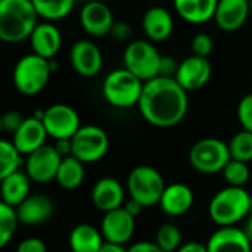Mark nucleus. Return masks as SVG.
<instances>
[{
	"mask_svg": "<svg viewBox=\"0 0 252 252\" xmlns=\"http://www.w3.org/2000/svg\"><path fill=\"white\" fill-rule=\"evenodd\" d=\"M137 108L151 126L171 128L185 120L189 109V96L176 78L158 75L143 84Z\"/></svg>",
	"mask_w": 252,
	"mask_h": 252,
	"instance_id": "nucleus-1",
	"label": "nucleus"
},
{
	"mask_svg": "<svg viewBox=\"0 0 252 252\" xmlns=\"http://www.w3.org/2000/svg\"><path fill=\"white\" fill-rule=\"evenodd\" d=\"M38 18L32 0H0V38L10 44L28 40Z\"/></svg>",
	"mask_w": 252,
	"mask_h": 252,
	"instance_id": "nucleus-2",
	"label": "nucleus"
},
{
	"mask_svg": "<svg viewBox=\"0 0 252 252\" xmlns=\"http://www.w3.org/2000/svg\"><path fill=\"white\" fill-rule=\"evenodd\" d=\"M251 213V193L245 188L227 186L219 190L210 201L208 216L219 227H232Z\"/></svg>",
	"mask_w": 252,
	"mask_h": 252,
	"instance_id": "nucleus-3",
	"label": "nucleus"
},
{
	"mask_svg": "<svg viewBox=\"0 0 252 252\" xmlns=\"http://www.w3.org/2000/svg\"><path fill=\"white\" fill-rule=\"evenodd\" d=\"M143 84L145 83L127 68H118L105 77L102 84V94L111 106L118 109H128L139 105Z\"/></svg>",
	"mask_w": 252,
	"mask_h": 252,
	"instance_id": "nucleus-4",
	"label": "nucleus"
},
{
	"mask_svg": "<svg viewBox=\"0 0 252 252\" xmlns=\"http://www.w3.org/2000/svg\"><path fill=\"white\" fill-rule=\"evenodd\" d=\"M52 72L50 61L31 52L15 63L12 72L13 86L24 96H35L49 84Z\"/></svg>",
	"mask_w": 252,
	"mask_h": 252,
	"instance_id": "nucleus-5",
	"label": "nucleus"
},
{
	"mask_svg": "<svg viewBox=\"0 0 252 252\" xmlns=\"http://www.w3.org/2000/svg\"><path fill=\"white\" fill-rule=\"evenodd\" d=\"M164 189V177L151 165H137L127 177V190L130 198L139 201L145 208L159 204Z\"/></svg>",
	"mask_w": 252,
	"mask_h": 252,
	"instance_id": "nucleus-6",
	"label": "nucleus"
},
{
	"mask_svg": "<svg viewBox=\"0 0 252 252\" xmlns=\"http://www.w3.org/2000/svg\"><path fill=\"white\" fill-rule=\"evenodd\" d=\"M230 159L229 145L216 137L198 140L189 152V162L192 168L201 174L221 173Z\"/></svg>",
	"mask_w": 252,
	"mask_h": 252,
	"instance_id": "nucleus-7",
	"label": "nucleus"
},
{
	"mask_svg": "<svg viewBox=\"0 0 252 252\" xmlns=\"http://www.w3.org/2000/svg\"><path fill=\"white\" fill-rule=\"evenodd\" d=\"M161 56L151 40H133L123 53L124 68L143 83L159 75Z\"/></svg>",
	"mask_w": 252,
	"mask_h": 252,
	"instance_id": "nucleus-8",
	"label": "nucleus"
},
{
	"mask_svg": "<svg viewBox=\"0 0 252 252\" xmlns=\"http://www.w3.org/2000/svg\"><path fill=\"white\" fill-rule=\"evenodd\" d=\"M109 149L108 133L94 124L81 126L72 137V155L84 164L100 161Z\"/></svg>",
	"mask_w": 252,
	"mask_h": 252,
	"instance_id": "nucleus-9",
	"label": "nucleus"
},
{
	"mask_svg": "<svg viewBox=\"0 0 252 252\" xmlns=\"http://www.w3.org/2000/svg\"><path fill=\"white\" fill-rule=\"evenodd\" d=\"M43 124L49 137L58 139H72L80 130L81 123L77 111L66 103H55L44 109Z\"/></svg>",
	"mask_w": 252,
	"mask_h": 252,
	"instance_id": "nucleus-10",
	"label": "nucleus"
},
{
	"mask_svg": "<svg viewBox=\"0 0 252 252\" xmlns=\"http://www.w3.org/2000/svg\"><path fill=\"white\" fill-rule=\"evenodd\" d=\"M62 157L55 149L53 145H44L34 151L32 154L27 155L25 159V173L38 185H44L49 182L56 180V174L61 165Z\"/></svg>",
	"mask_w": 252,
	"mask_h": 252,
	"instance_id": "nucleus-11",
	"label": "nucleus"
},
{
	"mask_svg": "<svg viewBox=\"0 0 252 252\" xmlns=\"http://www.w3.org/2000/svg\"><path fill=\"white\" fill-rule=\"evenodd\" d=\"M69 62L78 75L90 78L102 71L103 55L94 41L83 38L72 44L69 50Z\"/></svg>",
	"mask_w": 252,
	"mask_h": 252,
	"instance_id": "nucleus-12",
	"label": "nucleus"
},
{
	"mask_svg": "<svg viewBox=\"0 0 252 252\" xmlns=\"http://www.w3.org/2000/svg\"><path fill=\"white\" fill-rule=\"evenodd\" d=\"M211 75L213 66L208 58L192 55L179 63L174 78L186 92H195L207 86V83L211 80Z\"/></svg>",
	"mask_w": 252,
	"mask_h": 252,
	"instance_id": "nucleus-13",
	"label": "nucleus"
},
{
	"mask_svg": "<svg viewBox=\"0 0 252 252\" xmlns=\"http://www.w3.org/2000/svg\"><path fill=\"white\" fill-rule=\"evenodd\" d=\"M114 13L102 0H89L80 10L81 28L92 37H105L111 34L114 25Z\"/></svg>",
	"mask_w": 252,
	"mask_h": 252,
	"instance_id": "nucleus-14",
	"label": "nucleus"
},
{
	"mask_svg": "<svg viewBox=\"0 0 252 252\" xmlns=\"http://www.w3.org/2000/svg\"><path fill=\"white\" fill-rule=\"evenodd\" d=\"M136 230V219L124 208H117L109 213H105L100 232L106 242L126 245L134 235Z\"/></svg>",
	"mask_w": 252,
	"mask_h": 252,
	"instance_id": "nucleus-15",
	"label": "nucleus"
},
{
	"mask_svg": "<svg viewBox=\"0 0 252 252\" xmlns=\"http://www.w3.org/2000/svg\"><path fill=\"white\" fill-rule=\"evenodd\" d=\"M142 28L148 40L161 43L171 37L174 31V18L164 6H151L142 16Z\"/></svg>",
	"mask_w": 252,
	"mask_h": 252,
	"instance_id": "nucleus-16",
	"label": "nucleus"
},
{
	"mask_svg": "<svg viewBox=\"0 0 252 252\" xmlns=\"http://www.w3.org/2000/svg\"><path fill=\"white\" fill-rule=\"evenodd\" d=\"M28 41L32 53L50 61L55 59L62 47V32L53 22H38Z\"/></svg>",
	"mask_w": 252,
	"mask_h": 252,
	"instance_id": "nucleus-17",
	"label": "nucleus"
},
{
	"mask_svg": "<svg viewBox=\"0 0 252 252\" xmlns=\"http://www.w3.org/2000/svg\"><path fill=\"white\" fill-rule=\"evenodd\" d=\"M47 131L41 120L35 117H28L24 120L21 127L12 134V142L18 148V151L27 157L37 151L38 148L46 145Z\"/></svg>",
	"mask_w": 252,
	"mask_h": 252,
	"instance_id": "nucleus-18",
	"label": "nucleus"
},
{
	"mask_svg": "<svg viewBox=\"0 0 252 252\" xmlns=\"http://www.w3.org/2000/svg\"><path fill=\"white\" fill-rule=\"evenodd\" d=\"M126 190L123 185L114 177H102L92 188V202L102 211L109 213L124 205Z\"/></svg>",
	"mask_w": 252,
	"mask_h": 252,
	"instance_id": "nucleus-19",
	"label": "nucleus"
},
{
	"mask_svg": "<svg viewBox=\"0 0 252 252\" xmlns=\"http://www.w3.org/2000/svg\"><path fill=\"white\" fill-rule=\"evenodd\" d=\"M251 15L250 0H219L214 21L221 31H236Z\"/></svg>",
	"mask_w": 252,
	"mask_h": 252,
	"instance_id": "nucleus-20",
	"label": "nucleus"
},
{
	"mask_svg": "<svg viewBox=\"0 0 252 252\" xmlns=\"http://www.w3.org/2000/svg\"><path fill=\"white\" fill-rule=\"evenodd\" d=\"M208 252H252V242L245 230L232 227H220L207 242Z\"/></svg>",
	"mask_w": 252,
	"mask_h": 252,
	"instance_id": "nucleus-21",
	"label": "nucleus"
},
{
	"mask_svg": "<svg viewBox=\"0 0 252 252\" xmlns=\"http://www.w3.org/2000/svg\"><path fill=\"white\" fill-rule=\"evenodd\" d=\"M195 196L192 189L185 183H171L165 186L159 199V208L170 217H180L190 211Z\"/></svg>",
	"mask_w": 252,
	"mask_h": 252,
	"instance_id": "nucleus-22",
	"label": "nucleus"
},
{
	"mask_svg": "<svg viewBox=\"0 0 252 252\" xmlns=\"http://www.w3.org/2000/svg\"><path fill=\"white\" fill-rule=\"evenodd\" d=\"M53 208V201L49 196L43 193H34L16 207V214L21 224L38 226L52 217Z\"/></svg>",
	"mask_w": 252,
	"mask_h": 252,
	"instance_id": "nucleus-23",
	"label": "nucleus"
},
{
	"mask_svg": "<svg viewBox=\"0 0 252 252\" xmlns=\"http://www.w3.org/2000/svg\"><path fill=\"white\" fill-rule=\"evenodd\" d=\"M177 15L193 25L214 19L219 0H173Z\"/></svg>",
	"mask_w": 252,
	"mask_h": 252,
	"instance_id": "nucleus-24",
	"label": "nucleus"
},
{
	"mask_svg": "<svg viewBox=\"0 0 252 252\" xmlns=\"http://www.w3.org/2000/svg\"><path fill=\"white\" fill-rule=\"evenodd\" d=\"M0 193H1V202L18 207L21 202H24L30 196V183L31 179L25 171H16L12 173L3 179H0Z\"/></svg>",
	"mask_w": 252,
	"mask_h": 252,
	"instance_id": "nucleus-25",
	"label": "nucleus"
},
{
	"mask_svg": "<svg viewBox=\"0 0 252 252\" xmlns=\"http://www.w3.org/2000/svg\"><path fill=\"white\" fill-rule=\"evenodd\" d=\"M68 244L71 252H99L105 239L100 229L89 223H81L71 230Z\"/></svg>",
	"mask_w": 252,
	"mask_h": 252,
	"instance_id": "nucleus-26",
	"label": "nucleus"
},
{
	"mask_svg": "<svg viewBox=\"0 0 252 252\" xmlns=\"http://www.w3.org/2000/svg\"><path fill=\"white\" fill-rule=\"evenodd\" d=\"M84 162H81L74 155L65 157L61 161L58 174H56V183L65 189V190H75L78 189L86 177V168Z\"/></svg>",
	"mask_w": 252,
	"mask_h": 252,
	"instance_id": "nucleus-27",
	"label": "nucleus"
},
{
	"mask_svg": "<svg viewBox=\"0 0 252 252\" xmlns=\"http://www.w3.org/2000/svg\"><path fill=\"white\" fill-rule=\"evenodd\" d=\"M32 4L40 18L49 22L66 18L75 4V0H32Z\"/></svg>",
	"mask_w": 252,
	"mask_h": 252,
	"instance_id": "nucleus-28",
	"label": "nucleus"
},
{
	"mask_svg": "<svg viewBox=\"0 0 252 252\" xmlns=\"http://www.w3.org/2000/svg\"><path fill=\"white\" fill-rule=\"evenodd\" d=\"M24 164V155L18 151L12 140H0V179L16 173Z\"/></svg>",
	"mask_w": 252,
	"mask_h": 252,
	"instance_id": "nucleus-29",
	"label": "nucleus"
},
{
	"mask_svg": "<svg viewBox=\"0 0 252 252\" xmlns=\"http://www.w3.org/2000/svg\"><path fill=\"white\" fill-rule=\"evenodd\" d=\"M19 219L16 214V208L10 207L4 202H0V247L4 248L10 239L13 238L18 229Z\"/></svg>",
	"mask_w": 252,
	"mask_h": 252,
	"instance_id": "nucleus-30",
	"label": "nucleus"
},
{
	"mask_svg": "<svg viewBox=\"0 0 252 252\" xmlns=\"http://www.w3.org/2000/svg\"><path fill=\"white\" fill-rule=\"evenodd\" d=\"M229 145V151H230V157L232 159H238V161H244V162H251L252 161V131L248 130H241L238 131Z\"/></svg>",
	"mask_w": 252,
	"mask_h": 252,
	"instance_id": "nucleus-31",
	"label": "nucleus"
},
{
	"mask_svg": "<svg viewBox=\"0 0 252 252\" xmlns=\"http://www.w3.org/2000/svg\"><path fill=\"white\" fill-rule=\"evenodd\" d=\"M155 242L164 252H176L183 245L182 244V232L176 224L165 223L158 229Z\"/></svg>",
	"mask_w": 252,
	"mask_h": 252,
	"instance_id": "nucleus-32",
	"label": "nucleus"
},
{
	"mask_svg": "<svg viewBox=\"0 0 252 252\" xmlns=\"http://www.w3.org/2000/svg\"><path fill=\"white\" fill-rule=\"evenodd\" d=\"M221 173L224 180L227 182V186H236V188H245V185L250 182L251 177L248 162L238 161V159H230Z\"/></svg>",
	"mask_w": 252,
	"mask_h": 252,
	"instance_id": "nucleus-33",
	"label": "nucleus"
},
{
	"mask_svg": "<svg viewBox=\"0 0 252 252\" xmlns=\"http://www.w3.org/2000/svg\"><path fill=\"white\" fill-rule=\"evenodd\" d=\"M214 49V41L208 32H198L192 40V52L196 56L208 58Z\"/></svg>",
	"mask_w": 252,
	"mask_h": 252,
	"instance_id": "nucleus-34",
	"label": "nucleus"
},
{
	"mask_svg": "<svg viewBox=\"0 0 252 252\" xmlns=\"http://www.w3.org/2000/svg\"><path fill=\"white\" fill-rule=\"evenodd\" d=\"M236 114H238V120H239L242 128L252 131V93L245 94L241 99Z\"/></svg>",
	"mask_w": 252,
	"mask_h": 252,
	"instance_id": "nucleus-35",
	"label": "nucleus"
},
{
	"mask_svg": "<svg viewBox=\"0 0 252 252\" xmlns=\"http://www.w3.org/2000/svg\"><path fill=\"white\" fill-rule=\"evenodd\" d=\"M24 120L25 118L18 111H7L0 118V127H1L3 131L13 134L21 127V124L24 123Z\"/></svg>",
	"mask_w": 252,
	"mask_h": 252,
	"instance_id": "nucleus-36",
	"label": "nucleus"
},
{
	"mask_svg": "<svg viewBox=\"0 0 252 252\" xmlns=\"http://www.w3.org/2000/svg\"><path fill=\"white\" fill-rule=\"evenodd\" d=\"M131 34H133V30L126 21H115L114 22L112 30H111V35H112L114 40L127 41V40H130Z\"/></svg>",
	"mask_w": 252,
	"mask_h": 252,
	"instance_id": "nucleus-37",
	"label": "nucleus"
},
{
	"mask_svg": "<svg viewBox=\"0 0 252 252\" xmlns=\"http://www.w3.org/2000/svg\"><path fill=\"white\" fill-rule=\"evenodd\" d=\"M15 252H47L46 244L38 238H27L16 247Z\"/></svg>",
	"mask_w": 252,
	"mask_h": 252,
	"instance_id": "nucleus-38",
	"label": "nucleus"
},
{
	"mask_svg": "<svg viewBox=\"0 0 252 252\" xmlns=\"http://www.w3.org/2000/svg\"><path fill=\"white\" fill-rule=\"evenodd\" d=\"M179 63L173 56H161V63H159V75L161 77H171L174 78Z\"/></svg>",
	"mask_w": 252,
	"mask_h": 252,
	"instance_id": "nucleus-39",
	"label": "nucleus"
},
{
	"mask_svg": "<svg viewBox=\"0 0 252 252\" xmlns=\"http://www.w3.org/2000/svg\"><path fill=\"white\" fill-rule=\"evenodd\" d=\"M128 252H164L158 245L157 242H149V241H142V242H136L133 244Z\"/></svg>",
	"mask_w": 252,
	"mask_h": 252,
	"instance_id": "nucleus-40",
	"label": "nucleus"
},
{
	"mask_svg": "<svg viewBox=\"0 0 252 252\" xmlns=\"http://www.w3.org/2000/svg\"><path fill=\"white\" fill-rule=\"evenodd\" d=\"M53 146L62 158L72 155V139H58L55 140Z\"/></svg>",
	"mask_w": 252,
	"mask_h": 252,
	"instance_id": "nucleus-41",
	"label": "nucleus"
},
{
	"mask_svg": "<svg viewBox=\"0 0 252 252\" xmlns=\"http://www.w3.org/2000/svg\"><path fill=\"white\" fill-rule=\"evenodd\" d=\"M134 219H137L140 214H142V211H143V205L139 202V201H136V199H133V198H130V201H127V202H124V205H123Z\"/></svg>",
	"mask_w": 252,
	"mask_h": 252,
	"instance_id": "nucleus-42",
	"label": "nucleus"
},
{
	"mask_svg": "<svg viewBox=\"0 0 252 252\" xmlns=\"http://www.w3.org/2000/svg\"><path fill=\"white\" fill-rule=\"evenodd\" d=\"M176 252H208V248L207 245H202L201 242L190 241V242L183 244Z\"/></svg>",
	"mask_w": 252,
	"mask_h": 252,
	"instance_id": "nucleus-43",
	"label": "nucleus"
},
{
	"mask_svg": "<svg viewBox=\"0 0 252 252\" xmlns=\"http://www.w3.org/2000/svg\"><path fill=\"white\" fill-rule=\"evenodd\" d=\"M99 252H128V250L124 248V245H118V244H112V242H106L102 245V248Z\"/></svg>",
	"mask_w": 252,
	"mask_h": 252,
	"instance_id": "nucleus-44",
	"label": "nucleus"
},
{
	"mask_svg": "<svg viewBox=\"0 0 252 252\" xmlns=\"http://www.w3.org/2000/svg\"><path fill=\"white\" fill-rule=\"evenodd\" d=\"M245 233H247V236L250 238V241L252 242V211L250 213V216H248V219H247V224H245Z\"/></svg>",
	"mask_w": 252,
	"mask_h": 252,
	"instance_id": "nucleus-45",
	"label": "nucleus"
},
{
	"mask_svg": "<svg viewBox=\"0 0 252 252\" xmlns=\"http://www.w3.org/2000/svg\"><path fill=\"white\" fill-rule=\"evenodd\" d=\"M250 9H251V15H252V0H250Z\"/></svg>",
	"mask_w": 252,
	"mask_h": 252,
	"instance_id": "nucleus-46",
	"label": "nucleus"
},
{
	"mask_svg": "<svg viewBox=\"0 0 252 252\" xmlns=\"http://www.w3.org/2000/svg\"><path fill=\"white\" fill-rule=\"evenodd\" d=\"M251 211H252V193H251Z\"/></svg>",
	"mask_w": 252,
	"mask_h": 252,
	"instance_id": "nucleus-47",
	"label": "nucleus"
}]
</instances>
